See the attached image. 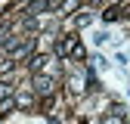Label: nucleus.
<instances>
[{
	"mask_svg": "<svg viewBox=\"0 0 130 124\" xmlns=\"http://www.w3.org/2000/svg\"><path fill=\"white\" fill-rule=\"evenodd\" d=\"M15 102H19V105H31V96H28V93H22V96L15 99Z\"/></svg>",
	"mask_w": 130,
	"mask_h": 124,
	"instance_id": "nucleus-6",
	"label": "nucleus"
},
{
	"mask_svg": "<svg viewBox=\"0 0 130 124\" xmlns=\"http://www.w3.org/2000/svg\"><path fill=\"white\" fill-rule=\"evenodd\" d=\"M74 50H77V37H74V34H68V37H65V40L56 46V53H59V56H68V53H74Z\"/></svg>",
	"mask_w": 130,
	"mask_h": 124,
	"instance_id": "nucleus-1",
	"label": "nucleus"
},
{
	"mask_svg": "<svg viewBox=\"0 0 130 124\" xmlns=\"http://www.w3.org/2000/svg\"><path fill=\"white\" fill-rule=\"evenodd\" d=\"M43 62H46V56H31V68H34V71L43 68Z\"/></svg>",
	"mask_w": 130,
	"mask_h": 124,
	"instance_id": "nucleus-4",
	"label": "nucleus"
},
{
	"mask_svg": "<svg viewBox=\"0 0 130 124\" xmlns=\"http://www.w3.org/2000/svg\"><path fill=\"white\" fill-rule=\"evenodd\" d=\"M34 87H37V93H43V96H46V93L53 90V81H50V78H37Z\"/></svg>",
	"mask_w": 130,
	"mask_h": 124,
	"instance_id": "nucleus-3",
	"label": "nucleus"
},
{
	"mask_svg": "<svg viewBox=\"0 0 130 124\" xmlns=\"http://www.w3.org/2000/svg\"><path fill=\"white\" fill-rule=\"evenodd\" d=\"M0 99H6V84H0Z\"/></svg>",
	"mask_w": 130,
	"mask_h": 124,
	"instance_id": "nucleus-7",
	"label": "nucleus"
},
{
	"mask_svg": "<svg viewBox=\"0 0 130 124\" xmlns=\"http://www.w3.org/2000/svg\"><path fill=\"white\" fill-rule=\"evenodd\" d=\"M46 9V0H34V3H31V12H43Z\"/></svg>",
	"mask_w": 130,
	"mask_h": 124,
	"instance_id": "nucleus-5",
	"label": "nucleus"
},
{
	"mask_svg": "<svg viewBox=\"0 0 130 124\" xmlns=\"http://www.w3.org/2000/svg\"><path fill=\"white\" fill-rule=\"evenodd\" d=\"M111 112H115V115H105V118H102V124H124V108H118V105H115Z\"/></svg>",
	"mask_w": 130,
	"mask_h": 124,
	"instance_id": "nucleus-2",
	"label": "nucleus"
}]
</instances>
